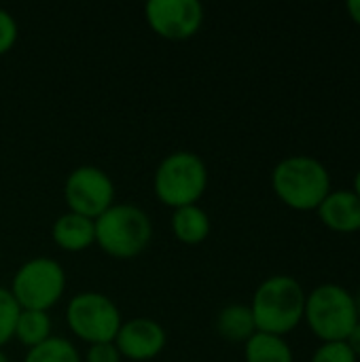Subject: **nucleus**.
I'll use <instances>...</instances> for the list:
<instances>
[{"label":"nucleus","instance_id":"1","mask_svg":"<svg viewBox=\"0 0 360 362\" xmlns=\"http://www.w3.org/2000/svg\"><path fill=\"white\" fill-rule=\"evenodd\" d=\"M272 189L276 197L291 210L316 212L325 197L333 191L331 172L310 155H291L272 170Z\"/></svg>","mask_w":360,"mask_h":362},{"label":"nucleus","instance_id":"2","mask_svg":"<svg viewBox=\"0 0 360 362\" xmlns=\"http://www.w3.org/2000/svg\"><path fill=\"white\" fill-rule=\"evenodd\" d=\"M306 297L308 293L293 276L278 274L263 280L248 303L257 331L286 337L303 322Z\"/></svg>","mask_w":360,"mask_h":362},{"label":"nucleus","instance_id":"3","mask_svg":"<svg viewBox=\"0 0 360 362\" xmlns=\"http://www.w3.org/2000/svg\"><path fill=\"white\" fill-rule=\"evenodd\" d=\"M153 240L151 216L136 204H112L95 218V244L112 259H136Z\"/></svg>","mask_w":360,"mask_h":362},{"label":"nucleus","instance_id":"4","mask_svg":"<svg viewBox=\"0 0 360 362\" xmlns=\"http://www.w3.org/2000/svg\"><path fill=\"white\" fill-rule=\"evenodd\" d=\"M303 322L323 341H346L360 322L356 299L342 284H320L306 297Z\"/></svg>","mask_w":360,"mask_h":362},{"label":"nucleus","instance_id":"5","mask_svg":"<svg viewBox=\"0 0 360 362\" xmlns=\"http://www.w3.org/2000/svg\"><path fill=\"white\" fill-rule=\"evenodd\" d=\"M208 189V165L191 151H176L161 159L153 176L157 199L176 210L195 206Z\"/></svg>","mask_w":360,"mask_h":362},{"label":"nucleus","instance_id":"6","mask_svg":"<svg viewBox=\"0 0 360 362\" xmlns=\"http://www.w3.org/2000/svg\"><path fill=\"white\" fill-rule=\"evenodd\" d=\"M8 291L21 310L49 312L64 297L66 272L59 261L49 257H36L25 261L15 272Z\"/></svg>","mask_w":360,"mask_h":362},{"label":"nucleus","instance_id":"7","mask_svg":"<svg viewBox=\"0 0 360 362\" xmlns=\"http://www.w3.org/2000/svg\"><path fill=\"white\" fill-rule=\"evenodd\" d=\"M66 325L70 333L87 346L110 344L123 325V316L110 297L87 291L70 299L66 308Z\"/></svg>","mask_w":360,"mask_h":362},{"label":"nucleus","instance_id":"8","mask_svg":"<svg viewBox=\"0 0 360 362\" xmlns=\"http://www.w3.org/2000/svg\"><path fill=\"white\" fill-rule=\"evenodd\" d=\"M64 202L68 212L95 221L115 204V182L98 165H79L66 176Z\"/></svg>","mask_w":360,"mask_h":362},{"label":"nucleus","instance_id":"9","mask_svg":"<svg viewBox=\"0 0 360 362\" xmlns=\"http://www.w3.org/2000/svg\"><path fill=\"white\" fill-rule=\"evenodd\" d=\"M149 28L166 40H189L204 25V6L197 0H149Z\"/></svg>","mask_w":360,"mask_h":362},{"label":"nucleus","instance_id":"10","mask_svg":"<svg viewBox=\"0 0 360 362\" xmlns=\"http://www.w3.org/2000/svg\"><path fill=\"white\" fill-rule=\"evenodd\" d=\"M168 344L166 329L153 318H132L123 320L115 346L121 358L132 362H146L157 358Z\"/></svg>","mask_w":360,"mask_h":362},{"label":"nucleus","instance_id":"11","mask_svg":"<svg viewBox=\"0 0 360 362\" xmlns=\"http://www.w3.org/2000/svg\"><path fill=\"white\" fill-rule=\"evenodd\" d=\"M316 212L323 225L335 233L360 231V199L352 189H333Z\"/></svg>","mask_w":360,"mask_h":362},{"label":"nucleus","instance_id":"12","mask_svg":"<svg viewBox=\"0 0 360 362\" xmlns=\"http://www.w3.org/2000/svg\"><path fill=\"white\" fill-rule=\"evenodd\" d=\"M51 238L66 252H83L95 244V221L74 212H64L51 227Z\"/></svg>","mask_w":360,"mask_h":362},{"label":"nucleus","instance_id":"13","mask_svg":"<svg viewBox=\"0 0 360 362\" xmlns=\"http://www.w3.org/2000/svg\"><path fill=\"white\" fill-rule=\"evenodd\" d=\"M172 233L180 244L187 246H197L202 242L208 240L212 223L210 216L204 208L195 206H185V208H176L170 221Z\"/></svg>","mask_w":360,"mask_h":362},{"label":"nucleus","instance_id":"14","mask_svg":"<svg viewBox=\"0 0 360 362\" xmlns=\"http://www.w3.org/2000/svg\"><path fill=\"white\" fill-rule=\"evenodd\" d=\"M216 333L229 344H246L255 333L257 325L248 303H229L216 316Z\"/></svg>","mask_w":360,"mask_h":362},{"label":"nucleus","instance_id":"15","mask_svg":"<svg viewBox=\"0 0 360 362\" xmlns=\"http://www.w3.org/2000/svg\"><path fill=\"white\" fill-rule=\"evenodd\" d=\"M244 361L246 362H295L293 348L284 337L269 333H255L244 344Z\"/></svg>","mask_w":360,"mask_h":362},{"label":"nucleus","instance_id":"16","mask_svg":"<svg viewBox=\"0 0 360 362\" xmlns=\"http://www.w3.org/2000/svg\"><path fill=\"white\" fill-rule=\"evenodd\" d=\"M53 327H51V318L49 312H36V310H21L17 325H15V337L21 346L36 348L42 341H47L51 335Z\"/></svg>","mask_w":360,"mask_h":362},{"label":"nucleus","instance_id":"17","mask_svg":"<svg viewBox=\"0 0 360 362\" xmlns=\"http://www.w3.org/2000/svg\"><path fill=\"white\" fill-rule=\"evenodd\" d=\"M23 362H81V354L70 339L49 337L36 348H30Z\"/></svg>","mask_w":360,"mask_h":362},{"label":"nucleus","instance_id":"18","mask_svg":"<svg viewBox=\"0 0 360 362\" xmlns=\"http://www.w3.org/2000/svg\"><path fill=\"white\" fill-rule=\"evenodd\" d=\"M19 312L21 308L17 305L11 291L0 286V350L15 337V325H17Z\"/></svg>","mask_w":360,"mask_h":362},{"label":"nucleus","instance_id":"19","mask_svg":"<svg viewBox=\"0 0 360 362\" xmlns=\"http://www.w3.org/2000/svg\"><path fill=\"white\" fill-rule=\"evenodd\" d=\"M310 362H359V358L346 341H329L314 350Z\"/></svg>","mask_w":360,"mask_h":362},{"label":"nucleus","instance_id":"20","mask_svg":"<svg viewBox=\"0 0 360 362\" xmlns=\"http://www.w3.org/2000/svg\"><path fill=\"white\" fill-rule=\"evenodd\" d=\"M19 38V25L17 19L0 6V55L8 53Z\"/></svg>","mask_w":360,"mask_h":362},{"label":"nucleus","instance_id":"21","mask_svg":"<svg viewBox=\"0 0 360 362\" xmlns=\"http://www.w3.org/2000/svg\"><path fill=\"white\" fill-rule=\"evenodd\" d=\"M85 362H123L115 341L110 344H93L87 348Z\"/></svg>","mask_w":360,"mask_h":362},{"label":"nucleus","instance_id":"22","mask_svg":"<svg viewBox=\"0 0 360 362\" xmlns=\"http://www.w3.org/2000/svg\"><path fill=\"white\" fill-rule=\"evenodd\" d=\"M346 344L350 346V350L354 352V356L360 358V322L352 329V333H350V337L346 339Z\"/></svg>","mask_w":360,"mask_h":362},{"label":"nucleus","instance_id":"23","mask_svg":"<svg viewBox=\"0 0 360 362\" xmlns=\"http://www.w3.org/2000/svg\"><path fill=\"white\" fill-rule=\"evenodd\" d=\"M346 11H348L350 19L360 28V0H348L346 2Z\"/></svg>","mask_w":360,"mask_h":362},{"label":"nucleus","instance_id":"24","mask_svg":"<svg viewBox=\"0 0 360 362\" xmlns=\"http://www.w3.org/2000/svg\"><path fill=\"white\" fill-rule=\"evenodd\" d=\"M352 191H354V195L360 199V168L359 172L354 174V182H352Z\"/></svg>","mask_w":360,"mask_h":362},{"label":"nucleus","instance_id":"25","mask_svg":"<svg viewBox=\"0 0 360 362\" xmlns=\"http://www.w3.org/2000/svg\"><path fill=\"white\" fill-rule=\"evenodd\" d=\"M0 362H8V356H6V354H4L2 350H0Z\"/></svg>","mask_w":360,"mask_h":362},{"label":"nucleus","instance_id":"26","mask_svg":"<svg viewBox=\"0 0 360 362\" xmlns=\"http://www.w3.org/2000/svg\"><path fill=\"white\" fill-rule=\"evenodd\" d=\"M354 299H356V310H359V316H360V291H359V295H356Z\"/></svg>","mask_w":360,"mask_h":362}]
</instances>
